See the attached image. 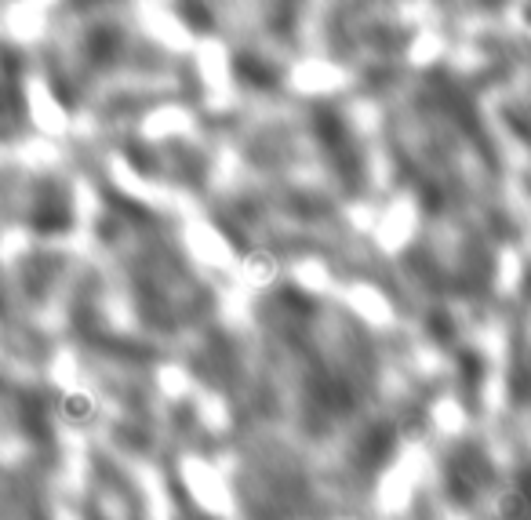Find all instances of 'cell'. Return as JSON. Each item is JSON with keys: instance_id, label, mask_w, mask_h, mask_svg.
<instances>
[{"instance_id": "6da1fadb", "label": "cell", "mask_w": 531, "mask_h": 520, "mask_svg": "<svg viewBox=\"0 0 531 520\" xmlns=\"http://www.w3.org/2000/svg\"><path fill=\"white\" fill-rule=\"evenodd\" d=\"M531 506V495L524 484H510V488L502 491V502H499V517L502 520H521Z\"/></svg>"}, {"instance_id": "7a4b0ae2", "label": "cell", "mask_w": 531, "mask_h": 520, "mask_svg": "<svg viewBox=\"0 0 531 520\" xmlns=\"http://www.w3.org/2000/svg\"><path fill=\"white\" fill-rule=\"evenodd\" d=\"M248 270L255 273V277H259V280H266V277H270V273H273V262H270V259H262V255H259V259H251Z\"/></svg>"}, {"instance_id": "3957f363", "label": "cell", "mask_w": 531, "mask_h": 520, "mask_svg": "<svg viewBox=\"0 0 531 520\" xmlns=\"http://www.w3.org/2000/svg\"><path fill=\"white\" fill-rule=\"evenodd\" d=\"M70 415H73V419H81V415H88V400L70 397Z\"/></svg>"}]
</instances>
